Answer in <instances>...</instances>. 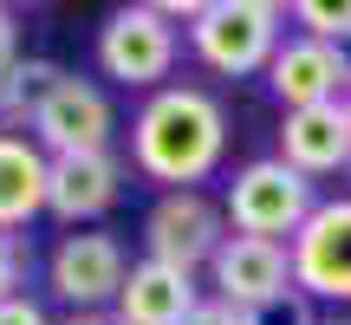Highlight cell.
I'll use <instances>...</instances> for the list:
<instances>
[{
    "mask_svg": "<svg viewBox=\"0 0 351 325\" xmlns=\"http://www.w3.org/2000/svg\"><path fill=\"white\" fill-rule=\"evenodd\" d=\"M228 156V111L195 85H163L130 117V162L137 176L169 189H195Z\"/></svg>",
    "mask_w": 351,
    "mask_h": 325,
    "instance_id": "6da1fadb",
    "label": "cell"
},
{
    "mask_svg": "<svg viewBox=\"0 0 351 325\" xmlns=\"http://www.w3.org/2000/svg\"><path fill=\"white\" fill-rule=\"evenodd\" d=\"M280 26H287L280 0H202V13L189 20V46H195V59L208 72L247 78V72L274 65Z\"/></svg>",
    "mask_w": 351,
    "mask_h": 325,
    "instance_id": "7a4b0ae2",
    "label": "cell"
},
{
    "mask_svg": "<svg viewBox=\"0 0 351 325\" xmlns=\"http://www.w3.org/2000/svg\"><path fill=\"white\" fill-rule=\"evenodd\" d=\"M313 182L300 169H287L280 156H261L228 182V228L234 234H254V241H287L313 221Z\"/></svg>",
    "mask_w": 351,
    "mask_h": 325,
    "instance_id": "3957f363",
    "label": "cell"
},
{
    "mask_svg": "<svg viewBox=\"0 0 351 325\" xmlns=\"http://www.w3.org/2000/svg\"><path fill=\"white\" fill-rule=\"evenodd\" d=\"M98 65L130 91H163L176 72V20L163 7H117L98 26Z\"/></svg>",
    "mask_w": 351,
    "mask_h": 325,
    "instance_id": "277c9868",
    "label": "cell"
},
{
    "mask_svg": "<svg viewBox=\"0 0 351 325\" xmlns=\"http://www.w3.org/2000/svg\"><path fill=\"white\" fill-rule=\"evenodd\" d=\"M124 280H130L124 241L98 234V228H72V234H59V248L46 254V287L59 293L72 313H111Z\"/></svg>",
    "mask_w": 351,
    "mask_h": 325,
    "instance_id": "5b68a950",
    "label": "cell"
},
{
    "mask_svg": "<svg viewBox=\"0 0 351 325\" xmlns=\"http://www.w3.org/2000/svg\"><path fill=\"white\" fill-rule=\"evenodd\" d=\"M221 241H228V208H215L202 189H169V195L143 215V248H150V261L182 267V274L215 267Z\"/></svg>",
    "mask_w": 351,
    "mask_h": 325,
    "instance_id": "8992f818",
    "label": "cell"
},
{
    "mask_svg": "<svg viewBox=\"0 0 351 325\" xmlns=\"http://www.w3.org/2000/svg\"><path fill=\"white\" fill-rule=\"evenodd\" d=\"M293 287L306 300H351V195L319 202L293 234Z\"/></svg>",
    "mask_w": 351,
    "mask_h": 325,
    "instance_id": "52a82bcc",
    "label": "cell"
},
{
    "mask_svg": "<svg viewBox=\"0 0 351 325\" xmlns=\"http://www.w3.org/2000/svg\"><path fill=\"white\" fill-rule=\"evenodd\" d=\"M267 85H274V98L287 104V111L345 104L351 59H345V46H326V39H313V33H293V39H280L274 65H267Z\"/></svg>",
    "mask_w": 351,
    "mask_h": 325,
    "instance_id": "ba28073f",
    "label": "cell"
},
{
    "mask_svg": "<svg viewBox=\"0 0 351 325\" xmlns=\"http://www.w3.org/2000/svg\"><path fill=\"white\" fill-rule=\"evenodd\" d=\"M26 137L39 143L46 156H91L111 150V98H104L91 78H65L46 104H39L33 130Z\"/></svg>",
    "mask_w": 351,
    "mask_h": 325,
    "instance_id": "9c48e42d",
    "label": "cell"
},
{
    "mask_svg": "<svg viewBox=\"0 0 351 325\" xmlns=\"http://www.w3.org/2000/svg\"><path fill=\"white\" fill-rule=\"evenodd\" d=\"M208 274H215V300H228V306H241V313H254V306H267V300H280V293H293V248H287V241L228 234Z\"/></svg>",
    "mask_w": 351,
    "mask_h": 325,
    "instance_id": "30bf717a",
    "label": "cell"
},
{
    "mask_svg": "<svg viewBox=\"0 0 351 325\" xmlns=\"http://www.w3.org/2000/svg\"><path fill=\"white\" fill-rule=\"evenodd\" d=\"M124 195V162L111 150H91V156H52L46 176V215H59L65 228H85L98 215L117 208Z\"/></svg>",
    "mask_w": 351,
    "mask_h": 325,
    "instance_id": "8fae6325",
    "label": "cell"
},
{
    "mask_svg": "<svg viewBox=\"0 0 351 325\" xmlns=\"http://www.w3.org/2000/svg\"><path fill=\"white\" fill-rule=\"evenodd\" d=\"M280 162L300 169L306 182H313V176L351 169V117H345V104L287 111V124H280Z\"/></svg>",
    "mask_w": 351,
    "mask_h": 325,
    "instance_id": "7c38bea8",
    "label": "cell"
},
{
    "mask_svg": "<svg viewBox=\"0 0 351 325\" xmlns=\"http://www.w3.org/2000/svg\"><path fill=\"white\" fill-rule=\"evenodd\" d=\"M195 306H202L195 274L163 267V261H137L111 313L124 319V325H189V319H195Z\"/></svg>",
    "mask_w": 351,
    "mask_h": 325,
    "instance_id": "4fadbf2b",
    "label": "cell"
},
{
    "mask_svg": "<svg viewBox=\"0 0 351 325\" xmlns=\"http://www.w3.org/2000/svg\"><path fill=\"white\" fill-rule=\"evenodd\" d=\"M52 156L26 130H0V234H20L33 215H46Z\"/></svg>",
    "mask_w": 351,
    "mask_h": 325,
    "instance_id": "5bb4252c",
    "label": "cell"
},
{
    "mask_svg": "<svg viewBox=\"0 0 351 325\" xmlns=\"http://www.w3.org/2000/svg\"><path fill=\"white\" fill-rule=\"evenodd\" d=\"M65 65L59 59H39V52H20V59L0 72V124H26L33 130V117H39V104L52 98V91L65 85Z\"/></svg>",
    "mask_w": 351,
    "mask_h": 325,
    "instance_id": "9a60e30c",
    "label": "cell"
},
{
    "mask_svg": "<svg viewBox=\"0 0 351 325\" xmlns=\"http://www.w3.org/2000/svg\"><path fill=\"white\" fill-rule=\"evenodd\" d=\"M293 20L313 39H326V46H345L351 39V0H293Z\"/></svg>",
    "mask_w": 351,
    "mask_h": 325,
    "instance_id": "2e32d148",
    "label": "cell"
},
{
    "mask_svg": "<svg viewBox=\"0 0 351 325\" xmlns=\"http://www.w3.org/2000/svg\"><path fill=\"white\" fill-rule=\"evenodd\" d=\"M247 325H319V319H313V300L293 287V293H280V300L254 306V313H247Z\"/></svg>",
    "mask_w": 351,
    "mask_h": 325,
    "instance_id": "e0dca14e",
    "label": "cell"
},
{
    "mask_svg": "<svg viewBox=\"0 0 351 325\" xmlns=\"http://www.w3.org/2000/svg\"><path fill=\"white\" fill-rule=\"evenodd\" d=\"M26 261H33L26 241L20 234H0V300H13V293L26 287Z\"/></svg>",
    "mask_w": 351,
    "mask_h": 325,
    "instance_id": "ac0fdd59",
    "label": "cell"
},
{
    "mask_svg": "<svg viewBox=\"0 0 351 325\" xmlns=\"http://www.w3.org/2000/svg\"><path fill=\"white\" fill-rule=\"evenodd\" d=\"M0 325H52V319H46V306H39V300L13 293V300H0Z\"/></svg>",
    "mask_w": 351,
    "mask_h": 325,
    "instance_id": "d6986e66",
    "label": "cell"
},
{
    "mask_svg": "<svg viewBox=\"0 0 351 325\" xmlns=\"http://www.w3.org/2000/svg\"><path fill=\"white\" fill-rule=\"evenodd\" d=\"M189 325H247V313H241V306H228V300H202Z\"/></svg>",
    "mask_w": 351,
    "mask_h": 325,
    "instance_id": "ffe728a7",
    "label": "cell"
},
{
    "mask_svg": "<svg viewBox=\"0 0 351 325\" xmlns=\"http://www.w3.org/2000/svg\"><path fill=\"white\" fill-rule=\"evenodd\" d=\"M20 59V20H13V7H0V72Z\"/></svg>",
    "mask_w": 351,
    "mask_h": 325,
    "instance_id": "44dd1931",
    "label": "cell"
},
{
    "mask_svg": "<svg viewBox=\"0 0 351 325\" xmlns=\"http://www.w3.org/2000/svg\"><path fill=\"white\" fill-rule=\"evenodd\" d=\"M65 325H124V319H117V313H72Z\"/></svg>",
    "mask_w": 351,
    "mask_h": 325,
    "instance_id": "7402d4cb",
    "label": "cell"
},
{
    "mask_svg": "<svg viewBox=\"0 0 351 325\" xmlns=\"http://www.w3.org/2000/svg\"><path fill=\"white\" fill-rule=\"evenodd\" d=\"M319 325H351V319H319Z\"/></svg>",
    "mask_w": 351,
    "mask_h": 325,
    "instance_id": "603a6c76",
    "label": "cell"
},
{
    "mask_svg": "<svg viewBox=\"0 0 351 325\" xmlns=\"http://www.w3.org/2000/svg\"><path fill=\"white\" fill-rule=\"evenodd\" d=\"M345 117H351V91H345Z\"/></svg>",
    "mask_w": 351,
    "mask_h": 325,
    "instance_id": "cb8c5ba5",
    "label": "cell"
}]
</instances>
